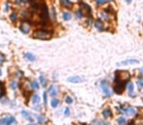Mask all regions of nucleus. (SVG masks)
Segmentation results:
<instances>
[{
  "instance_id": "f257e3e1",
  "label": "nucleus",
  "mask_w": 143,
  "mask_h": 125,
  "mask_svg": "<svg viewBox=\"0 0 143 125\" xmlns=\"http://www.w3.org/2000/svg\"><path fill=\"white\" fill-rule=\"evenodd\" d=\"M52 35H53L52 31L45 30V29H38L33 34V37L35 39H40V40H48L52 37Z\"/></svg>"
},
{
  "instance_id": "f03ea898",
  "label": "nucleus",
  "mask_w": 143,
  "mask_h": 125,
  "mask_svg": "<svg viewBox=\"0 0 143 125\" xmlns=\"http://www.w3.org/2000/svg\"><path fill=\"white\" fill-rule=\"evenodd\" d=\"M39 15H40V19L42 21V24H45L48 23L49 21V13L47 6L45 4H42L41 6H39Z\"/></svg>"
},
{
  "instance_id": "7ed1b4c3",
  "label": "nucleus",
  "mask_w": 143,
  "mask_h": 125,
  "mask_svg": "<svg viewBox=\"0 0 143 125\" xmlns=\"http://www.w3.org/2000/svg\"><path fill=\"white\" fill-rule=\"evenodd\" d=\"M101 88L103 90V92H104V94L107 96V97H110L111 95H112V91H111L108 83L106 81H102L101 82Z\"/></svg>"
},
{
  "instance_id": "20e7f679",
  "label": "nucleus",
  "mask_w": 143,
  "mask_h": 125,
  "mask_svg": "<svg viewBox=\"0 0 143 125\" xmlns=\"http://www.w3.org/2000/svg\"><path fill=\"white\" fill-rule=\"evenodd\" d=\"M124 89H125V82H120V81H119V83H117L114 88L117 94H122Z\"/></svg>"
},
{
  "instance_id": "39448f33",
  "label": "nucleus",
  "mask_w": 143,
  "mask_h": 125,
  "mask_svg": "<svg viewBox=\"0 0 143 125\" xmlns=\"http://www.w3.org/2000/svg\"><path fill=\"white\" fill-rule=\"evenodd\" d=\"M20 29H21V31H22L23 33L27 34V33H29V30H30V26H29V23H27V22L22 23V24L20 26Z\"/></svg>"
},
{
  "instance_id": "423d86ee",
  "label": "nucleus",
  "mask_w": 143,
  "mask_h": 125,
  "mask_svg": "<svg viewBox=\"0 0 143 125\" xmlns=\"http://www.w3.org/2000/svg\"><path fill=\"white\" fill-rule=\"evenodd\" d=\"M94 26H95V28H96L98 30H100V31L105 29V26H104V23H103V22L101 20H96V21H95L94 22Z\"/></svg>"
},
{
  "instance_id": "0eeeda50",
  "label": "nucleus",
  "mask_w": 143,
  "mask_h": 125,
  "mask_svg": "<svg viewBox=\"0 0 143 125\" xmlns=\"http://www.w3.org/2000/svg\"><path fill=\"white\" fill-rule=\"evenodd\" d=\"M16 120H15L14 117H8V118H4L2 120H0V124H1V125H11Z\"/></svg>"
},
{
  "instance_id": "6e6552de",
  "label": "nucleus",
  "mask_w": 143,
  "mask_h": 125,
  "mask_svg": "<svg viewBox=\"0 0 143 125\" xmlns=\"http://www.w3.org/2000/svg\"><path fill=\"white\" fill-rule=\"evenodd\" d=\"M138 60H134V59H130V60H125L124 62L118 63V65H131V64H138Z\"/></svg>"
},
{
  "instance_id": "1a4fd4ad",
  "label": "nucleus",
  "mask_w": 143,
  "mask_h": 125,
  "mask_svg": "<svg viewBox=\"0 0 143 125\" xmlns=\"http://www.w3.org/2000/svg\"><path fill=\"white\" fill-rule=\"evenodd\" d=\"M121 111L124 112L125 114H128V115H133L134 113L136 112V111L133 109V107H125V109H122Z\"/></svg>"
},
{
  "instance_id": "9d476101",
  "label": "nucleus",
  "mask_w": 143,
  "mask_h": 125,
  "mask_svg": "<svg viewBox=\"0 0 143 125\" xmlns=\"http://www.w3.org/2000/svg\"><path fill=\"white\" fill-rule=\"evenodd\" d=\"M68 81L72 82V83H78V82H81L82 81V78H81L79 76H72V77L68 78Z\"/></svg>"
},
{
  "instance_id": "9b49d317",
  "label": "nucleus",
  "mask_w": 143,
  "mask_h": 125,
  "mask_svg": "<svg viewBox=\"0 0 143 125\" xmlns=\"http://www.w3.org/2000/svg\"><path fill=\"white\" fill-rule=\"evenodd\" d=\"M61 4L62 6H64L65 8H72V6H73V3H72L70 0H61Z\"/></svg>"
},
{
  "instance_id": "f8f14e48",
  "label": "nucleus",
  "mask_w": 143,
  "mask_h": 125,
  "mask_svg": "<svg viewBox=\"0 0 143 125\" xmlns=\"http://www.w3.org/2000/svg\"><path fill=\"white\" fill-rule=\"evenodd\" d=\"M49 94L51 96H56L58 94V88L56 86H51L49 88Z\"/></svg>"
},
{
  "instance_id": "ddd939ff",
  "label": "nucleus",
  "mask_w": 143,
  "mask_h": 125,
  "mask_svg": "<svg viewBox=\"0 0 143 125\" xmlns=\"http://www.w3.org/2000/svg\"><path fill=\"white\" fill-rule=\"evenodd\" d=\"M81 10H82V11L85 10L86 13H88V15H90L91 10H90V7H89L88 5H86V4H84V3H81Z\"/></svg>"
},
{
  "instance_id": "4468645a",
  "label": "nucleus",
  "mask_w": 143,
  "mask_h": 125,
  "mask_svg": "<svg viewBox=\"0 0 143 125\" xmlns=\"http://www.w3.org/2000/svg\"><path fill=\"white\" fill-rule=\"evenodd\" d=\"M103 116H104L105 118H109V117H112V111H111V110H104L102 112Z\"/></svg>"
},
{
  "instance_id": "2eb2a0df",
  "label": "nucleus",
  "mask_w": 143,
  "mask_h": 125,
  "mask_svg": "<svg viewBox=\"0 0 143 125\" xmlns=\"http://www.w3.org/2000/svg\"><path fill=\"white\" fill-rule=\"evenodd\" d=\"M22 115L24 116V117H25L26 119H28V120H29V121H33V117H31L30 116V114L28 112V111H22Z\"/></svg>"
},
{
  "instance_id": "dca6fc26",
  "label": "nucleus",
  "mask_w": 143,
  "mask_h": 125,
  "mask_svg": "<svg viewBox=\"0 0 143 125\" xmlns=\"http://www.w3.org/2000/svg\"><path fill=\"white\" fill-rule=\"evenodd\" d=\"M63 19L65 21H70L72 19V15L69 12H64L63 13Z\"/></svg>"
},
{
  "instance_id": "f3484780",
  "label": "nucleus",
  "mask_w": 143,
  "mask_h": 125,
  "mask_svg": "<svg viewBox=\"0 0 143 125\" xmlns=\"http://www.w3.org/2000/svg\"><path fill=\"white\" fill-rule=\"evenodd\" d=\"M25 56H26V58H27V59H28L29 61H31V62H33V61H35V56H33V54H30V53H27Z\"/></svg>"
},
{
  "instance_id": "a211bd4d",
  "label": "nucleus",
  "mask_w": 143,
  "mask_h": 125,
  "mask_svg": "<svg viewBox=\"0 0 143 125\" xmlns=\"http://www.w3.org/2000/svg\"><path fill=\"white\" fill-rule=\"evenodd\" d=\"M10 19H11L12 22H16V21H17V20H18V15H17V13L13 12V13L10 15Z\"/></svg>"
},
{
  "instance_id": "6ab92c4d",
  "label": "nucleus",
  "mask_w": 143,
  "mask_h": 125,
  "mask_svg": "<svg viewBox=\"0 0 143 125\" xmlns=\"http://www.w3.org/2000/svg\"><path fill=\"white\" fill-rule=\"evenodd\" d=\"M128 90H129V93L130 96H132V93H133V84L131 82L129 83V85H128Z\"/></svg>"
},
{
  "instance_id": "aec40b11",
  "label": "nucleus",
  "mask_w": 143,
  "mask_h": 125,
  "mask_svg": "<svg viewBox=\"0 0 143 125\" xmlns=\"http://www.w3.org/2000/svg\"><path fill=\"white\" fill-rule=\"evenodd\" d=\"M39 102H40V98H39V96H38V95H34V96L33 97V103L34 105H36V104H38Z\"/></svg>"
},
{
  "instance_id": "412c9836",
  "label": "nucleus",
  "mask_w": 143,
  "mask_h": 125,
  "mask_svg": "<svg viewBox=\"0 0 143 125\" xmlns=\"http://www.w3.org/2000/svg\"><path fill=\"white\" fill-rule=\"evenodd\" d=\"M126 123V120H125V118L124 117H119V119H118V124L119 125H124Z\"/></svg>"
},
{
  "instance_id": "4be33fe9",
  "label": "nucleus",
  "mask_w": 143,
  "mask_h": 125,
  "mask_svg": "<svg viewBox=\"0 0 143 125\" xmlns=\"http://www.w3.org/2000/svg\"><path fill=\"white\" fill-rule=\"evenodd\" d=\"M5 94V88L3 86V84L1 82H0V98L3 97V95Z\"/></svg>"
},
{
  "instance_id": "5701e85b",
  "label": "nucleus",
  "mask_w": 143,
  "mask_h": 125,
  "mask_svg": "<svg viewBox=\"0 0 143 125\" xmlns=\"http://www.w3.org/2000/svg\"><path fill=\"white\" fill-rule=\"evenodd\" d=\"M58 105H59V101H58L57 99H53L52 101H51V106H52V107H57Z\"/></svg>"
},
{
  "instance_id": "b1692460",
  "label": "nucleus",
  "mask_w": 143,
  "mask_h": 125,
  "mask_svg": "<svg viewBox=\"0 0 143 125\" xmlns=\"http://www.w3.org/2000/svg\"><path fill=\"white\" fill-rule=\"evenodd\" d=\"M96 1V3L98 5H103V4H105L106 2H109V1H112V0H95Z\"/></svg>"
},
{
  "instance_id": "393cba45",
  "label": "nucleus",
  "mask_w": 143,
  "mask_h": 125,
  "mask_svg": "<svg viewBox=\"0 0 143 125\" xmlns=\"http://www.w3.org/2000/svg\"><path fill=\"white\" fill-rule=\"evenodd\" d=\"M82 17H83L82 11H81V10H78V11L76 12V18H77V19H81Z\"/></svg>"
},
{
  "instance_id": "a878e982",
  "label": "nucleus",
  "mask_w": 143,
  "mask_h": 125,
  "mask_svg": "<svg viewBox=\"0 0 143 125\" xmlns=\"http://www.w3.org/2000/svg\"><path fill=\"white\" fill-rule=\"evenodd\" d=\"M137 84H138V88H139V89H141V88L143 87V80L139 78V79L137 80Z\"/></svg>"
},
{
  "instance_id": "bb28decb",
  "label": "nucleus",
  "mask_w": 143,
  "mask_h": 125,
  "mask_svg": "<svg viewBox=\"0 0 143 125\" xmlns=\"http://www.w3.org/2000/svg\"><path fill=\"white\" fill-rule=\"evenodd\" d=\"M39 80H40V83H41V85H42V86H45V85H46V82H45V79H44L43 76H40V77H39Z\"/></svg>"
},
{
  "instance_id": "cd10ccee",
  "label": "nucleus",
  "mask_w": 143,
  "mask_h": 125,
  "mask_svg": "<svg viewBox=\"0 0 143 125\" xmlns=\"http://www.w3.org/2000/svg\"><path fill=\"white\" fill-rule=\"evenodd\" d=\"M31 86H33V89H38V87H39V86H38V83H37L36 81H33V83H31Z\"/></svg>"
},
{
  "instance_id": "c85d7f7f",
  "label": "nucleus",
  "mask_w": 143,
  "mask_h": 125,
  "mask_svg": "<svg viewBox=\"0 0 143 125\" xmlns=\"http://www.w3.org/2000/svg\"><path fill=\"white\" fill-rule=\"evenodd\" d=\"M65 101H66L67 104H72V103H73V99H72L71 97H66V100H65Z\"/></svg>"
},
{
  "instance_id": "c756f323",
  "label": "nucleus",
  "mask_w": 143,
  "mask_h": 125,
  "mask_svg": "<svg viewBox=\"0 0 143 125\" xmlns=\"http://www.w3.org/2000/svg\"><path fill=\"white\" fill-rule=\"evenodd\" d=\"M4 61H5V56L2 53H0V64H2Z\"/></svg>"
},
{
  "instance_id": "7c9ffc66",
  "label": "nucleus",
  "mask_w": 143,
  "mask_h": 125,
  "mask_svg": "<svg viewBox=\"0 0 143 125\" xmlns=\"http://www.w3.org/2000/svg\"><path fill=\"white\" fill-rule=\"evenodd\" d=\"M95 125H108L106 122H103V121H101V120H99V121H96L95 122Z\"/></svg>"
},
{
  "instance_id": "2f4dec72",
  "label": "nucleus",
  "mask_w": 143,
  "mask_h": 125,
  "mask_svg": "<svg viewBox=\"0 0 143 125\" xmlns=\"http://www.w3.org/2000/svg\"><path fill=\"white\" fill-rule=\"evenodd\" d=\"M43 98H44V104L46 105V104H47V94H46L45 92L43 93Z\"/></svg>"
},
{
  "instance_id": "473e14b6",
  "label": "nucleus",
  "mask_w": 143,
  "mask_h": 125,
  "mask_svg": "<svg viewBox=\"0 0 143 125\" xmlns=\"http://www.w3.org/2000/svg\"><path fill=\"white\" fill-rule=\"evenodd\" d=\"M16 85H17V83H16V82H12V83H11V88H12V89H15V88H16Z\"/></svg>"
},
{
  "instance_id": "72a5a7b5",
  "label": "nucleus",
  "mask_w": 143,
  "mask_h": 125,
  "mask_svg": "<svg viewBox=\"0 0 143 125\" xmlns=\"http://www.w3.org/2000/svg\"><path fill=\"white\" fill-rule=\"evenodd\" d=\"M37 119H38V121H39V122H43V121H44L43 116H38V118H37Z\"/></svg>"
},
{
  "instance_id": "f704fd0d",
  "label": "nucleus",
  "mask_w": 143,
  "mask_h": 125,
  "mask_svg": "<svg viewBox=\"0 0 143 125\" xmlns=\"http://www.w3.org/2000/svg\"><path fill=\"white\" fill-rule=\"evenodd\" d=\"M69 114H70V109H66V111H65V115L68 116Z\"/></svg>"
},
{
  "instance_id": "c9c22d12",
  "label": "nucleus",
  "mask_w": 143,
  "mask_h": 125,
  "mask_svg": "<svg viewBox=\"0 0 143 125\" xmlns=\"http://www.w3.org/2000/svg\"><path fill=\"white\" fill-rule=\"evenodd\" d=\"M125 1H126V2H128L129 4V3H131V0H125Z\"/></svg>"
},
{
  "instance_id": "e433bc0d",
  "label": "nucleus",
  "mask_w": 143,
  "mask_h": 125,
  "mask_svg": "<svg viewBox=\"0 0 143 125\" xmlns=\"http://www.w3.org/2000/svg\"><path fill=\"white\" fill-rule=\"evenodd\" d=\"M0 75H1V69H0Z\"/></svg>"
},
{
  "instance_id": "4c0bfd02",
  "label": "nucleus",
  "mask_w": 143,
  "mask_h": 125,
  "mask_svg": "<svg viewBox=\"0 0 143 125\" xmlns=\"http://www.w3.org/2000/svg\"><path fill=\"white\" fill-rule=\"evenodd\" d=\"M141 72H142V73H143V69H141Z\"/></svg>"
},
{
  "instance_id": "58836bf2",
  "label": "nucleus",
  "mask_w": 143,
  "mask_h": 125,
  "mask_svg": "<svg viewBox=\"0 0 143 125\" xmlns=\"http://www.w3.org/2000/svg\"><path fill=\"white\" fill-rule=\"evenodd\" d=\"M29 125H34V124H29Z\"/></svg>"
}]
</instances>
